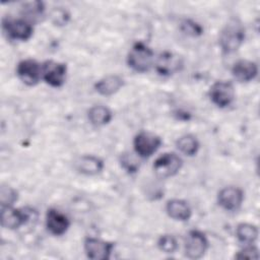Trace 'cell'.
Segmentation results:
<instances>
[{"label":"cell","instance_id":"1","mask_svg":"<svg viewBox=\"0 0 260 260\" xmlns=\"http://www.w3.org/2000/svg\"><path fill=\"white\" fill-rule=\"evenodd\" d=\"M245 40V28L238 18H232L219 34V46L224 54L236 52Z\"/></svg>","mask_w":260,"mask_h":260},{"label":"cell","instance_id":"2","mask_svg":"<svg viewBox=\"0 0 260 260\" xmlns=\"http://www.w3.org/2000/svg\"><path fill=\"white\" fill-rule=\"evenodd\" d=\"M127 63L128 66L136 72H146L154 63L153 51L144 43L137 42L132 46L128 53Z\"/></svg>","mask_w":260,"mask_h":260},{"label":"cell","instance_id":"3","mask_svg":"<svg viewBox=\"0 0 260 260\" xmlns=\"http://www.w3.org/2000/svg\"><path fill=\"white\" fill-rule=\"evenodd\" d=\"M183 160L175 152H166L159 155L153 164V171L160 179L175 176L182 168Z\"/></svg>","mask_w":260,"mask_h":260},{"label":"cell","instance_id":"4","mask_svg":"<svg viewBox=\"0 0 260 260\" xmlns=\"http://www.w3.org/2000/svg\"><path fill=\"white\" fill-rule=\"evenodd\" d=\"M2 28L10 40L27 41L34 31L31 22L24 18H4Z\"/></svg>","mask_w":260,"mask_h":260},{"label":"cell","instance_id":"5","mask_svg":"<svg viewBox=\"0 0 260 260\" xmlns=\"http://www.w3.org/2000/svg\"><path fill=\"white\" fill-rule=\"evenodd\" d=\"M161 145V138L154 133L141 131L134 137L133 147L135 153L142 158L151 156Z\"/></svg>","mask_w":260,"mask_h":260},{"label":"cell","instance_id":"6","mask_svg":"<svg viewBox=\"0 0 260 260\" xmlns=\"http://www.w3.org/2000/svg\"><path fill=\"white\" fill-rule=\"evenodd\" d=\"M31 211L27 208L2 207L1 209V224L5 229L16 230L26 224L31 218Z\"/></svg>","mask_w":260,"mask_h":260},{"label":"cell","instance_id":"7","mask_svg":"<svg viewBox=\"0 0 260 260\" xmlns=\"http://www.w3.org/2000/svg\"><path fill=\"white\" fill-rule=\"evenodd\" d=\"M211 102L218 108L229 107L235 100V88L230 81H216L209 89Z\"/></svg>","mask_w":260,"mask_h":260},{"label":"cell","instance_id":"8","mask_svg":"<svg viewBox=\"0 0 260 260\" xmlns=\"http://www.w3.org/2000/svg\"><path fill=\"white\" fill-rule=\"evenodd\" d=\"M66 64L49 60L42 64V77L53 87H60L66 80Z\"/></svg>","mask_w":260,"mask_h":260},{"label":"cell","instance_id":"9","mask_svg":"<svg viewBox=\"0 0 260 260\" xmlns=\"http://www.w3.org/2000/svg\"><path fill=\"white\" fill-rule=\"evenodd\" d=\"M208 248L206 236L198 231L192 230L188 233L185 240V254L190 259L201 258Z\"/></svg>","mask_w":260,"mask_h":260},{"label":"cell","instance_id":"10","mask_svg":"<svg viewBox=\"0 0 260 260\" xmlns=\"http://www.w3.org/2000/svg\"><path fill=\"white\" fill-rule=\"evenodd\" d=\"M16 74L24 84L34 86L42 78V65L34 59L21 60L17 64Z\"/></svg>","mask_w":260,"mask_h":260},{"label":"cell","instance_id":"11","mask_svg":"<svg viewBox=\"0 0 260 260\" xmlns=\"http://www.w3.org/2000/svg\"><path fill=\"white\" fill-rule=\"evenodd\" d=\"M244 200V193L239 187L229 186L222 188L217 194V202L220 207L228 211H236Z\"/></svg>","mask_w":260,"mask_h":260},{"label":"cell","instance_id":"12","mask_svg":"<svg viewBox=\"0 0 260 260\" xmlns=\"http://www.w3.org/2000/svg\"><path fill=\"white\" fill-rule=\"evenodd\" d=\"M114 245L112 243L96 239L86 238L84 241V251L88 258L93 260H106L110 257Z\"/></svg>","mask_w":260,"mask_h":260},{"label":"cell","instance_id":"13","mask_svg":"<svg viewBox=\"0 0 260 260\" xmlns=\"http://www.w3.org/2000/svg\"><path fill=\"white\" fill-rule=\"evenodd\" d=\"M70 225L68 217L56 208H50L46 214V226L54 236L64 235Z\"/></svg>","mask_w":260,"mask_h":260},{"label":"cell","instance_id":"14","mask_svg":"<svg viewBox=\"0 0 260 260\" xmlns=\"http://www.w3.org/2000/svg\"><path fill=\"white\" fill-rule=\"evenodd\" d=\"M232 73L238 81L248 82L257 76L258 67L255 62L249 60H239L233 65Z\"/></svg>","mask_w":260,"mask_h":260},{"label":"cell","instance_id":"15","mask_svg":"<svg viewBox=\"0 0 260 260\" xmlns=\"http://www.w3.org/2000/svg\"><path fill=\"white\" fill-rule=\"evenodd\" d=\"M75 168L80 174L86 176H94L103 171L104 161L95 155L85 154L76 160Z\"/></svg>","mask_w":260,"mask_h":260},{"label":"cell","instance_id":"16","mask_svg":"<svg viewBox=\"0 0 260 260\" xmlns=\"http://www.w3.org/2000/svg\"><path fill=\"white\" fill-rule=\"evenodd\" d=\"M166 210L171 218L179 221L188 220L192 214L190 205L182 199L169 200L166 205Z\"/></svg>","mask_w":260,"mask_h":260},{"label":"cell","instance_id":"17","mask_svg":"<svg viewBox=\"0 0 260 260\" xmlns=\"http://www.w3.org/2000/svg\"><path fill=\"white\" fill-rule=\"evenodd\" d=\"M181 64V60L178 56H175L170 52H164L159 55L154 65L156 71L160 75L168 76L178 71Z\"/></svg>","mask_w":260,"mask_h":260},{"label":"cell","instance_id":"18","mask_svg":"<svg viewBox=\"0 0 260 260\" xmlns=\"http://www.w3.org/2000/svg\"><path fill=\"white\" fill-rule=\"evenodd\" d=\"M124 80L119 75H108L100 79L94 84V89L102 95H112L120 90L123 86Z\"/></svg>","mask_w":260,"mask_h":260},{"label":"cell","instance_id":"19","mask_svg":"<svg viewBox=\"0 0 260 260\" xmlns=\"http://www.w3.org/2000/svg\"><path fill=\"white\" fill-rule=\"evenodd\" d=\"M87 117L89 122L94 126H104L110 123L112 120V112L109 108L98 105L91 107L87 112Z\"/></svg>","mask_w":260,"mask_h":260},{"label":"cell","instance_id":"20","mask_svg":"<svg viewBox=\"0 0 260 260\" xmlns=\"http://www.w3.org/2000/svg\"><path fill=\"white\" fill-rule=\"evenodd\" d=\"M176 145L180 152L188 156L195 155L199 149V141L196 136L192 134H186L181 136L177 140Z\"/></svg>","mask_w":260,"mask_h":260},{"label":"cell","instance_id":"21","mask_svg":"<svg viewBox=\"0 0 260 260\" xmlns=\"http://www.w3.org/2000/svg\"><path fill=\"white\" fill-rule=\"evenodd\" d=\"M236 236L241 243L245 245H251L256 241L258 237V229L254 224L243 222L238 224L236 229Z\"/></svg>","mask_w":260,"mask_h":260},{"label":"cell","instance_id":"22","mask_svg":"<svg viewBox=\"0 0 260 260\" xmlns=\"http://www.w3.org/2000/svg\"><path fill=\"white\" fill-rule=\"evenodd\" d=\"M17 200V192L10 186H2L0 190L1 207H10Z\"/></svg>","mask_w":260,"mask_h":260},{"label":"cell","instance_id":"23","mask_svg":"<svg viewBox=\"0 0 260 260\" xmlns=\"http://www.w3.org/2000/svg\"><path fill=\"white\" fill-rule=\"evenodd\" d=\"M157 246L165 253H174L178 249V242L173 235H162L157 241Z\"/></svg>","mask_w":260,"mask_h":260},{"label":"cell","instance_id":"24","mask_svg":"<svg viewBox=\"0 0 260 260\" xmlns=\"http://www.w3.org/2000/svg\"><path fill=\"white\" fill-rule=\"evenodd\" d=\"M121 165L128 173H135L139 169L138 160L132 153H124L121 155Z\"/></svg>","mask_w":260,"mask_h":260},{"label":"cell","instance_id":"25","mask_svg":"<svg viewBox=\"0 0 260 260\" xmlns=\"http://www.w3.org/2000/svg\"><path fill=\"white\" fill-rule=\"evenodd\" d=\"M181 29L183 32L192 37H196L202 34V27L191 19H185L181 23Z\"/></svg>","mask_w":260,"mask_h":260},{"label":"cell","instance_id":"26","mask_svg":"<svg viewBox=\"0 0 260 260\" xmlns=\"http://www.w3.org/2000/svg\"><path fill=\"white\" fill-rule=\"evenodd\" d=\"M259 254H258V249L254 246L247 245L243 250L238 252L236 255L237 259H258Z\"/></svg>","mask_w":260,"mask_h":260}]
</instances>
